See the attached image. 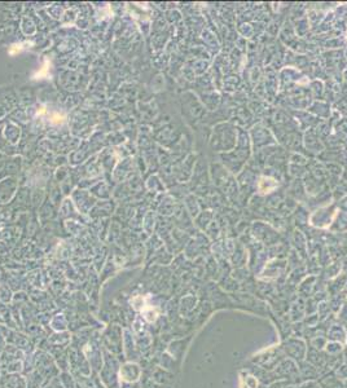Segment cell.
Listing matches in <instances>:
<instances>
[]
</instances>
